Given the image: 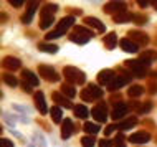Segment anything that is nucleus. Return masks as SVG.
Here are the masks:
<instances>
[{
  "label": "nucleus",
  "instance_id": "f257e3e1",
  "mask_svg": "<svg viewBox=\"0 0 157 147\" xmlns=\"http://www.w3.org/2000/svg\"><path fill=\"white\" fill-rule=\"evenodd\" d=\"M75 25V17L73 15H66V17H63V18L58 22L56 25V28L52 32H48L45 35V40H48V41H52V40H56V38H61L63 35H66V32L70 30L71 27ZM75 28V27H73Z\"/></svg>",
  "mask_w": 157,
  "mask_h": 147
},
{
  "label": "nucleus",
  "instance_id": "f03ea898",
  "mask_svg": "<svg viewBox=\"0 0 157 147\" xmlns=\"http://www.w3.org/2000/svg\"><path fill=\"white\" fill-rule=\"evenodd\" d=\"M63 76L66 78V81L70 83V85H79V86H83L84 83H86V74L83 73L81 70H78L76 66H65L63 68Z\"/></svg>",
  "mask_w": 157,
  "mask_h": 147
},
{
  "label": "nucleus",
  "instance_id": "7ed1b4c3",
  "mask_svg": "<svg viewBox=\"0 0 157 147\" xmlns=\"http://www.w3.org/2000/svg\"><path fill=\"white\" fill-rule=\"evenodd\" d=\"M104 94L103 88H99L98 85L94 83H90V85H86V88H83V91L79 93V98H81L84 103H93V101L96 99H101Z\"/></svg>",
  "mask_w": 157,
  "mask_h": 147
},
{
  "label": "nucleus",
  "instance_id": "20e7f679",
  "mask_svg": "<svg viewBox=\"0 0 157 147\" xmlns=\"http://www.w3.org/2000/svg\"><path fill=\"white\" fill-rule=\"evenodd\" d=\"M124 66L127 68V71H129L132 76H136V78H146L147 74H149V66L144 65L141 60H127L124 63Z\"/></svg>",
  "mask_w": 157,
  "mask_h": 147
},
{
  "label": "nucleus",
  "instance_id": "39448f33",
  "mask_svg": "<svg viewBox=\"0 0 157 147\" xmlns=\"http://www.w3.org/2000/svg\"><path fill=\"white\" fill-rule=\"evenodd\" d=\"M131 79H132V74H131L129 71H127V73H124V74H116V78H114L113 81L108 85L109 93H113V91H117V89H121V88H124V85H129Z\"/></svg>",
  "mask_w": 157,
  "mask_h": 147
},
{
  "label": "nucleus",
  "instance_id": "423d86ee",
  "mask_svg": "<svg viewBox=\"0 0 157 147\" xmlns=\"http://www.w3.org/2000/svg\"><path fill=\"white\" fill-rule=\"evenodd\" d=\"M38 73H40L41 78L46 79L48 83H58L61 79V76L56 73V70L50 65H40L38 66Z\"/></svg>",
  "mask_w": 157,
  "mask_h": 147
},
{
  "label": "nucleus",
  "instance_id": "0eeeda50",
  "mask_svg": "<svg viewBox=\"0 0 157 147\" xmlns=\"http://www.w3.org/2000/svg\"><path fill=\"white\" fill-rule=\"evenodd\" d=\"M126 114H129V106H127L126 103H122V101H116V103L113 104V111H111V117L114 121H119L126 119Z\"/></svg>",
  "mask_w": 157,
  "mask_h": 147
},
{
  "label": "nucleus",
  "instance_id": "6e6552de",
  "mask_svg": "<svg viewBox=\"0 0 157 147\" xmlns=\"http://www.w3.org/2000/svg\"><path fill=\"white\" fill-rule=\"evenodd\" d=\"M127 35H129L127 38L132 40L137 47H147V45H149V35L142 30H129Z\"/></svg>",
  "mask_w": 157,
  "mask_h": 147
},
{
  "label": "nucleus",
  "instance_id": "1a4fd4ad",
  "mask_svg": "<svg viewBox=\"0 0 157 147\" xmlns=\"http://www.w3.org/2000/svg\"><path fill=\"white\" fill-rule=\"evenodd\" d=\"M104 13H108V15H117V13H121V12H127V3L126 2H119V0H114V2H108V3H104Z\"/></svg>",
  "mask_w": 157,
  "mask_h": 147
},
{
  "label": "nucleus",
  "instance_id": "9d476101",
  "mask_svg": "<svg viewBox=\"0 0 157 147\" xmlns=\"http://www.w3.org/2000/svg\"><path fill=\"white\" fill-rule=\"evenodd\" d=\"M91 116L94 117V121L98 124L106 123L108 121V107H106V103H98V106H94L91 109Z\"/></svg>",
  "mask_w": 157,
  "mask_h": 147
},
{
  "label": "nucleus",
  "instance_id": "9b49d317",
  "mask_svg": "<svg viewBox=\"0 0 157 147\" xmlns=\"http://www.w3.org/2000/svg\"><path fill=\"white\" fill-rule=\"evenodd\" d=\"M114 78H116L114 71H113V70H108V68H106V70H101L99 73H98V76H96L98 85H99V86H108Z\"/></svg>",
  "mask_w": 157,
  "mask_h": 147
},
{
  "label": "nucleus",
  "instance_id": "f8f14e48",
  "mask_svg": "<svg viewBox=\"0 0 157 147\" xmlns=\"http://www.w3.org/2000/svg\"><path fill=\"white\" fill-rule=\"evenodd\" d=\"M2 66H3L5 70H8V71H17L18 68H22V61H20L17 56H12V55H8V56H3Z\"/></svg>",
  "mask_w": 157,
  "mask_h": 147
},
{
  "label": "nucleus",
  "instance_id": "ddd939ff",
  "mask_svg": "<svg viewBox=\"0 0 157 147\" xmlns=\"http://www.w3.org/2000/svg\"><path fill=\"white\" fill-rule=\"evenodd\" d=\"M33 99H35V106H36V109H38L40 114H46V112L50 111L48 106H46V99H45V93H43V91H36V93L33 94Z\"/></svg>",
  "mask_w": 157,
  "mask_h": 147
},
{
  "label": "nucleus",
  "instance_id": "4468645a",
  "mask_svg": "<svg viewBox=\"0 0 157 147\" xmlns=\"http://www.w3.org/2000/svg\"><path fill=\"white\" fill-rule=\"evenodd\" d=\"M84 25H86L88 28H94L96 32H99V33H104L106 32V25L101 22L99 18H98V17H84Z\"/></svg>",
  "mask_w": 157,
  "mask_h": 147
},
{
  "label": "nucleus",
  "instance_id": "2eb2a0df",
  "mask_svg": "<svg viewBox=\"0 0 157 147\" xmlns=\"http://www.w3.org/2000/svg\"><path fill=\"white\" fill-rule=\"evenodd\" d=\"M75 134V123L71 119H65L61 123V139L66 141Z\"/></svg>",
  "mask_w": 157,
  "mask_h": 147
},
{
  "label": "nucleus",
  "instance_id": "dca6fc26",
  "mask_svg": "<svg viewBox=\"0 0 157 147\" xmlns=\"http://www.w3.org/2000/svg\"><path fill=\"white\" fill-rule=\"evenodd\" d=\"M36 8H38V2H30L28 3L27 12L22 15V23L23 25H30L32 23L33 17H35V13H36Z\"/></svg>",
  "mask_w": 157,
  "mask_h": 147
},
{
  "label": "nucleus",
  "instance_id": "f3484780",
  "mask_svg": "<svg viewBox=\"0 0 157 147\" xmlns=\"http://www.w3.org/2000/svg\"><path fill=\"white\" fill-rule=\"evenodd\" d=\"M151 141V134L146 132V131H139V132H134L131 134L129 137V142H132V144H146V142Z\"/></svg>",
  "mask_w": 157,
  "mask_h": 147
},
{
  "label": "nucleus",
  "instance_id": "a211bd4d",
  "mask_svg": "<svg viewBox=\"0 0 157 147\" xmlns=\"http://www.w3.org/2000/svg\"><path fill=\"white\" fill-rule=\"evenodd\" d=\"M52 99L56 103V106H60V107H66V109L75 107L73 103H71V99H68L66 96H63L61 93H58V91H55V93L52 94Z\"/></svg>",
  "mask_w": 157,
  "mask_h": 147
},
{
  "label": "nucleus",
  "instance_id": "6ab92c4d",
  "mask_svg": "<svg viewBox=\"0 0 157 147\" xmlns=\"http://www.w3.org/2000/svg\"><path fill=\"white\" fill-rule=\"evenodd\" d=\"M139 123V119H137V116H129V117H126L124 121H121L119 124H117V129H119L121 132H124V131H129V129H132L136 127Z\"/></svg>",
  "mask_w": 157,
  "mask_h": 147
},
{
  "label": "nucleus",
  "instance_id": "aec40b11",
  "mask_svg": "<svg viewBox=\"0 0 157 147\" xmlns=\"http://www.w3.org/2000/svg\"><path fill=\"white\" fill-rule=\"evenodd\" d=\"M22 79H23V83H27V85H30V86L40 85V79H38V76L32 70H22Z\"/></svg>",
  "mask_w": 157,
  "mask_h": 147
},
{
  "label": "nucleus",
  "instance_id": "412c9836",
  "mask_svg": "<svg viewBox=\"0 0 157 147\" xmlns=\"http://www.w3.org/2000/svg\"><path fill=\"white\" fill-rule=\"evenodd\" d=\"M139 60H141L144 65L151 66L154 61H157V51H154V50H147V51H142L141 55H139Z\"/></svg>",
  "mask_w": 157,
  "mask_h": 147
},
{
  "label": "nucleus",
  "instance_id": "4be33fe9",
  "mask_svg": "<svg viewBox=\"0 0 157 147\" xmlns=\"http://www.w3.org/2000/svg\"><path fill=\"white\" fill-rule=\"evenodd\" d=\"M119 47H121L122 51H126V53H137V50H139L137 45H136L132 40H129V38H122L119 41Z\"/></svg>",
  "mask_w": 157,
  "mask_h": 147
},
{
  "label": "nucleus",
  "instance_id": "5701e85b",
  "mask_svg": "<svg viewBox=\"0 0 157 147\" xmlns=\"http://www.w3.org/2000/svg\"><path fill=\"white\" fill-rule=\"evenodd\" d=\"M103 43H104L106 50H114V48H116V45H117V35H116V32L108 33V35L103 38Z\"/></svg>",
  "mask_w": 157,
  "mask_h": 147
},
{
  "label": "nucleus",
  "instance_id": "b1692460",
  "mask_svg": "<svg viewBox=\"0 0 157 147\" xmlns=\"http://www.w3.org/2000/svg\"><path fill=\"white\" fill-rule=\"evenodd\" d=\"M38 50H40V51H43V53H48V55H56L58 51H60V47H58V45L43 41V43L38 45Z\"/></svg>",
  "mask_w": 157,
  "mask_h": 147
},
{
  "label": "nucleus",
  "instance_id": "393cba45",
  "mask_svg": "<svg viewBox=\"0 0 157 147\" xmlns=\"http://www.w3.org/2000/svg\"><path fill=\"white\" fill-rule=\"evenodd\" d=\"M132 18H134V13H131V12H121V13L113 17L114 23H129L132 22Z\"/></svg>",
  "mask_w": 157,
  "mask_h": 147
},
{
  "label": "nucleus",
  "instance_id": "a878e982",
  "mask_svg": "<svg viewBox=\"0 0 157 147\" xmlns=\"http://www.w3.org/2000/svg\"><path fill=\"white\" fill-rule=\"evenodd\" d=\"M50 114H52V121L55 124H58V123H63V111H61V107L60 106H56V104H55V106L50 109Z\"/></svg>",
  "mask_w": 157,
  "mask_h": 147
},
{
  "label": "nucleus",
  "instance_id": "bb28decb",
  "mask_svg": "<svg viewBox=\"0 0 157 147\" xmlns=\"http://www.w3.org/2000/svg\"><path fill=\"white\" fill-rule=\"evenodd\" d=\"M73 111H75V116L79 117V119H86L90 116V109L84 106V104H75Z\"/></svg>",
  "mask_w": 157,
  "mask_h": 147
},
{
  "label": "nucleus",
  "instance_id": "cd10ccee",
  "mask_svg": "<svg viewBox=\"0 0 157 147\" xmlns=\"http://www.w3.org/2000/svg\"><path fill=\"white\" fill-rule=\"evenodd\" d=\"M61 94H63V96H66L68 99H73L75 96H76L75 86H73V85H70V83H63V85H61Z\"/></svg>",
  "mask_w": 157,
  "mask_h": 147
},
{
  "label": "nucleus",
  "instance_id": "c85d7f7f",
  "mask_svg": "<svg viewBox=\"0 0 157 147\" xmlns=\"http://www.w3.org/2000/svg\"><path fill=\"white\" fill-rule=\"evenodd\" d=\"M83 131L86 134H90V136H94V134H98L101 131V127H99L98 123H90V121H86L84 126H83Z\"/></svg>",
  "mask_w": 157,
  "mask_h": 147
},
{
  "label": "nucleus",
  "instance_id": "c756f323",
  "mask_svg": "<svg viewBox=\"0 0 157 147\" xmlns=\"http://www.w3.org/2000/svg\"><path fill=\"white\" fill-rule=\"evenodd\" d=\"M55 22V15H40V28L41 30H48Z\"/></svg>",
  "mask_w": 157,
  "mask_h": 147
},
{
  "label": "nucleus",
  "instance_id": "7c9ffc66",
  "mask_svg": "<svg viewBox=\"0 0 157 147\" xmlns=\"http://www.w3.org/2000/svg\"><path fill=\"white\" fill-rule=\"evenodd\" d=\"M90 40L91 38L81 35V33H76V32H71V35H70V41H73V43H76V45H86Z\"/></svg>",
  "mask_w": 157,
  "mask_h": 147
},
{
  "label": "nucleus",
  "instance_id": "2f4dec72",
  "mask_svg": "<svg viewBox=\"0 0 157 147\" xmlns=\"http://www.w3.org/2000/svg\"><path fill=\"white\" fill-rule=\"evenodd\" d=\"M142 94H144V86H141V85H132L127 89V96L129 98H139Z\"/></svg>",
  "mask_w": 157,
  "mask_h": 147
},
{
  "label": "nucleus",
  "instance_id": "473e14b6",
  "mask_svg": "<svg viewBox=\"0 0 157 147\" xmlns=\"http://www.w3.org/2000/svg\"><path fill=\"white\" fill-rule=\"evenodd\" d=\"M58 7L56 3H52V2H48V3H45L43 8H41V12H40V15H55L58 12Z\"/></svg>",
  "mask_w": 157,
  "mask_h": 147
},
{
  "label": "nucleus",
  "instance_id": "72a5a7b5",
  "mask_svg": "<svg viewBox=\"0 0 157 147\" xmlns=\"http://www.w3.org/2000/svg\"><path fill=\"white\" fill-rule=\"evenodd\" d=\"M152 107H154L152 101H144V103L139 104V107L136 109V112H137V114H149L152 111Z\"/></svg>",
  "mask_w": 157,
  "mask_h": 147
},
{
  "label": "nucleus",
  "instance_id": "f704fd0d",
  "mask_svg": "<svg viewBox=\"0 0 157 147\" xmlns=\"http://www.w3.org/2000/svg\"><path fill=\"white\" fill-rule=\"evenodd\" d=\"M73 32H76V33H81V35L88 36V38H93V36H94V32L90 30V28H88L86 25H75Z\"/></svg>",
  "mask_w": 157,
  "mask_h": 147
},
{
  "label": "nucleus",
  "instance_id": "c9c22d12",
  "mask_svg": "<svg viewBox=\"0 0 157 147\" xmlns=\"http://www.w3.org/2000/svg\"><path fill=\"white\" fill-rule=\"evenodd\" d=\"M2 81L5 83V85L12 86V88L18 86V79H17L13 74H10V73H3V74H2Z\"/></svg>",
  "mask_w": 157,
  "mask_h": 147
},
{
  "label": "nucleus",
  "instance_id": "e433bc0d",
  "mask_svg": "<svg viewBox=\"0 0 157 147\" xmlns=\"http://www.w3.org/2000/svg\"><path fill=\"white\" fill-rule=\"evenodd\" d=\"M81 145L83 147H94L96 145L94 136H83L81 137Z\"/></svg>",
  "mask_w": 157,
  "mask_h": 147
},
{
  "label": "nucleus",
  "instance_id": "4c0bfd02",
  "mask_svg": "<svg viewBox=\"0 0 157 147\" xmlns=\"http://www.w3.org/2000/svg\"><path fill=\"white\" fill-rule=\"evenodd\" d=\"M126 141H129V139H126V136L122 132L116 134V137H114V147H126Z\"/></svg>",
  "mask_w": 157,
  "mask_h": 147
},
{
  "label": "nucleus",
  "instance_id": "58836bf2",
  "mask_svg": "<svg viewBox=\"0 0 157 147\" xmlns=\"http://www.w3.org/2000/svg\"><path fill=\"white\" fill-rule=\"evenodd\" d=\"M2 117H3V121L10 126H15V123H17V114H10V112H2Z\"/></svg>",
  "mask_w": 157,
  "mask_h": 147
},
{
  "label": "nucleus",
  "instance_id": "ea45409f",
  "mask_svg": "<svg viewBox=\"0 0 157 147\" xmlns=\"http://www.w3.org/2000/svg\"><path fill=\"white\" fill-rule=\"evenodd\" d=\"M33 141H35V144L38 147H46V141L40 132H33Z\"/></svg>",
  "mask_w": 157,
  "mask_h": 147
},
{
  "label": "nucleus",
  "instance_id": "a19ab883",
  "mask_svg": "<svg viewBox=\"0 0 157 147\" xmlns=\"http://www.w3.org/2000/svg\"><path fill=\"white\" fill-rule=\"evenodd\" d=\"M12 109H15L18 114H28V112L32 111L30 107H27V106H22V104H17V103H13L12 104Z\"/></svg>",
  "mask_w": 157,
  "mask_h": 147
},
{
  "label": "nucleus",
  "instance_id": "79ce46f5",
  "mask_svg": "<svg viewBox=\"0 0 157 147\" xmlns=\"http://www.w3.org/2000/svg\"><path fill=\"white\" fill-rule=\"evenodd\" d=\"M147 15H144V13H134V18H132V22L134 23H137V25H144L147 22Z\"/></svg>",
  "mask_w": 157,
  "mask_h": 147
},
{
  "label": "nucleus",
  "instance_id": "37998d69",
  "mask_svg": "<svg viewBox=\"0 0 157 147\" xmlns=\"http://www.w3.org/2000/svg\"><path fill=\"white\" fill-rule=\"evenodd\" d=\"M147 91H149V94H157V81H149Z\"/></svg>",
  "mask_w": 157,
  "mask_h": 147
},
{
  "label": "nucleus",
  "instance_id": "c03bdc74",
  "mask_svg": "<svg viewBox=\"0 0 157 147\" xmlns=\"http://www.w3.org/2000/svg\"><path fill=\"white\" fill-rule=\"evenodd\" d=\"M99 147H114V141H109L108 137H106V139H101Z\"/></svg>",
  "mask_w": 157,
  "mask_h": 147
},
{
  "label": "nucleus",
  "instance_id": "a18cd8bd",
  "mask_svg": "<svg viewBox=\"0 0 157 147\" xmlns=\"http://www.w3.org/2000/svg\"><path fill=\"white\" fill-rule=\"evenodd\" d=\"M116 129H117V124H111V126H108V127L104 129V136H106V137L111 136V134H113L114 131H116Z\"/></svg>",
  "mask_w": 157,
  "mask_h": 147
},
{
  "label": "nucleus",
  "instance_id": "49530a36",
  "mask_svg": "<svg viewBox=\"0 0 157 147\" xmlns=\"http://www.w3.org/2000/svg\"><path fill=\"white\" fill-rule=\"evenodd\" d=\"M0 147H15V145H13V142H12L10 139L2 137V139H0Z\"/></svg>",
  "mask_w": 157,
  "mask_h": 147
},
{
  "label": "nucleus",
  "instance_id": "de8ad7c7",
  "mask_svg": "<svg viewBox=\"0 0 157 147\" xmlns=\"http://www.w3.org/2000/svg\"><path fill=\"white\" fill-rule=\"evenodd\" d=\"M17 121H20V123H23V124H28V123H30V119H28L25 114H17Z\"/></svg>",
  "mask_w": 157,
  "mask_h": 147
},
{
  "label": "nucleus",
  "instance_id": "09e8293b",
  "mask_svg": "<svg viewBox=\"0 0 157 147\" xmlns=\"http://www.w3.org/2000/svg\"><path fill=\"white\" fill-rule=\"evenodd\" d=\"M8 3H10L12 7H17V8H18V7L23 5V0H8Z\"/></svg>",
  "mask_w": 157,
  "mask_h": 147
},
{
  "label": "nucleus",
  "instance_id": "8fccbe9b",
  "mask_svg": "<svg viewBox=\"0 0 157 147\" xmlns=\"http://www.w3.org/2000/svg\"><path fill=\"white\" fill-rule=\"evenodd\" d=\"M22 88H23L25 93H32V86H30V85H27V83H22Z\"/></svg>",
  "mask_w": 157,
  "mask_h": 147
},
{
  "label": "nucleus",
  "instance_id": "3c124183",
  "mask_svg": "<svg viewBox=\"0 0 157 147\" xmlns=\"http://www.w3.org/2000/svg\"><path fill=\"white\" fill-rule=\"evenodd\" d=\"M10 132L13 134L15 137H18V139H22V141H23V136H22V134H20L18 131H15V129H12V127H10Z\"/></svg>",
  "mask_w": 157,
  "mask_h": 147
},
{
  "label": "nucleus",
  "instance_id": "603ef678",
  "mask_svg": "<svg viewBox=\"0 0 157 147\" xmlns=\"http://www.w3.org/2000/svg\"><path fill=\"white\" fill-rule=\"evenodd\" d=\"M137 5H139V7H147V5H151V2H146V0H139Z\"/></svg>",
  "mask_w": 157,
  "mask_h": 147
},
{
  "label": "nucleus",
  "instance_id": "864d4df0",
  "mask_svg": "<svg viewBox=\"0 0 157 147\" xmlns=\"http://www.w3.org/2000/svg\"><path fill=\"white\" fill-rule=\"evenodd\" d=\"M8 20V15H5V13H2V22H7Z\"/></svg>",
  "mask_w": 157,
  "mask_h": 147
},
{
  "label": "nucleus",
  "instance_id": "5fc2aeb1",
  "mask_svg": "<svg viewBox=\"0 0 157 147\" xmlns=\"http://www.w3.org/2000/svg\"><path fill=\"white\" fill-rule=\"evenodd\" d=\"M151 5H152V7H154L155 10H157V0H152V2H151Z\"/></svg>",
  "mask_w": 157,
  "mask_h": 147
},
{
  "label": "nucleus",
  "instance_id": "6e6d98bb",
  "mask_svg": "<svg viewBox=\"0 0 157 147\" xmlns=\"http://www.w3.org/2000/svg\"><path fill=\"white\" fill-rule=\"evenodd\" d=\"M28 147H36V145H35V144H30V145H28Z\"/></svg>",
  "mask_w": 157,
  "mask_h": 147
}]
</instances>
